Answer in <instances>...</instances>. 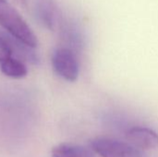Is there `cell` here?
Here are the masks:
<instances>
[{
    "label": "cell",
    "instance_id": "1",
    "mask_svg": "<svg viewBox=\"0 0 158 157\" xmlns=\"http://www.w3.org/2000/svg\"><path fill=\"white\" fill-rule=\"evenodd\" d=\"M0 25L22 43L31 48L37 46V37L21 17L7 0H0Z\"/></svg>",
    "mask_w": 158,
    "mask_h": 157
},
{
    "label": "cell",
    "instance_id": "2",
    "mask_svg": "<svg viewBox=\"0 0 158 157\" xmlns=\"http://www.w3.org/2000/svg\"><path fill=\"white\" fill-rule=\"evenodd\" d=\"M91 148L101 157H143L142 152L131 143L109 138H96Z\"/></svg>",
    "mask_w": 158,
    "mask_h": 157
},
{
    "label": "cell",
    "instance_id": "3",
    "mask_svg": "<svg viewBox=\"0 0 158 157\" xmlns=\"http://www.w3.org/2000/svg\"><path fill=\"white\" fill-rule=\"evenodd\" d=\"M55 72L65 81L74 82L78 80L80 68L75 54L69 48L56 49L52 56Z\"/></svg>",
    "mask_w": 158,
    "mask_h": 157
},
{
    "label": "cell",
    "instance_id": "6",
    "mask_svg": "<svg viewBox=\"0 0 158 157\" xmlns=\"http://www.w3.org/2000/svg\"><path fill=\"white\" fill-rule=\"evenodd\" d=\"M0 69L4 75L12 79L24 78L28 73V69L24 63L15 56L0 63Z\"/></svg>",
    "mask_w": 158,
    "mask_h": 157
},
{
    "label": "cell",
    "instance_id": "7",
    "mask_svg": "<svg viewBox=\"0 0 158 157\" xmlns=\"http://www.w3.org/2000/svg\"><path fill=\"white\" fill-rule=\"evenodd\" d=\"M37 17L41 20V22L47 28L53 29L55 25V12L52 6L47 0H42L36 7Z\"/></svg>",
    "mask_w": 158,
    "mask_h": 157
},
{
    "label": "cell",
    "instance_id": "4",
    "mask_svg": "<svg viewBox=\"0 0 158 157\" xmlns=\"http://www.w3.org/2000/svg\"><path fill=\"white\" fill-rule=\"evenodd\" d=\"M126 139L139 150H151L158 147V133L144 127H134L126 133Z\"/></svg>",
    "mask_w": 158,
    "mask_h": 157
},
{
    "label": "cell",
    "instance_id": "8",
    "mask_svg": "<svg viewBox=\"0 0 158 157\" xmlns=\"http://www.w3.org/2000/svg\"><path fill=\"white\" fill-rule=\"evenodd\" d=\"M19 1H21V2H22V1H24V0H19Z\"/></svg>",
    "mask_w": 158,
    "mask_h": 157
},
{
    "label": "cell",
    "instance_id": "5",
    "mask_svg": "<svg viewBox=\"0 0 158 157\" xmlns=\"http://www.w3.org/2000/svg\"><path fill=\"white\" fill-rule=\"evenodd\" d=\"M53 157H95L94 151L92 148L72 144L61 143L55 146L52 150Z\"/></svg>",
    "mask_w": 158,
    "mask_h": 157
}]
</instances>
